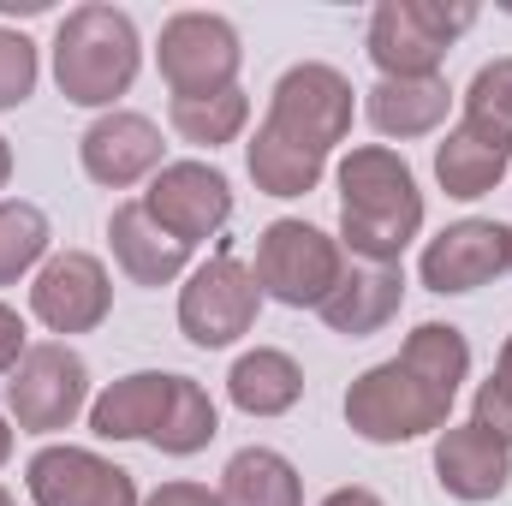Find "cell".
<instances>
[{"label":"cell","mask_w":512,"mask_h":506,"mask_svg":"<svg viewBox=\"0 0 512 506\" xmlns=\"http://www.w3.org/2000/svg\"><path fill=\"white\" fill-rule=\"evenodd\" d=\"M465 376H471L465 334L453 322H417L405 334L399 358L364 370L346 387V423H352V435H364L376 447L435 435V429H447Z\"/></svg>","instance_id":"obj_1"},{"label":"cell","mask_w":512,"mask_h":506,"mask_svg":"<svg viewBox=\"0 0 512 506\" xmlns=\"http://www.w3.org/2000/svg\"><path fill=\"white\" fill-rule=\"evenodd\" d=\"M423 233V191L399 149L358 143L340 161V245L358 262H399Z\"/></svg>","instance_id":"obj_2"},{"label":"cell","mask_w":512,"mask_h":506,"mask_svg":"<svg viewBox=\"0 0 512 506\" xmlns=\"http://www.w3.org/2000/svg\"><path fill=\"white\" fill-rule=\"evenodd\" d=\"M137 66H143V42H137V24L120 6L84 0L60 18V30H54V84H60L66 102L114 108L137 84Z\"/></svg>","instance_id":"obj_3"},{"label":"cell","mask_w":512,"mask_h":506,"mask_svg":"<svg viewBox=\"0 0 512 506\" xmlns=\"http://www.w3.org/2000/svg\"><path fill=\"white\" fill-rule=\"evenodd\" d=\"M471 24V0H382L370 12V60L382 78H441L447 48Z\"/></svg>","instance_id":"obj_4"},{"label":"cell","mask_w":512,"mask_h":506,"mask_svg":"<svg viewBox=\"0 0 512 506\" xmlns=\"http://www.w3.org/2000/svg\"><path fill=\"white\" fill-rule=\"evenodd\" d=\"M352 78L340 66H322V60H298L280 72L274 96H268V114H262V131L304 149V155H334V143H346L352 131Z\"/></svg>","instance_id":"obj_5"},{"label":"cell","mask_w":512,"mask_h":506,"mask_svg":"<svg viewBox=\"0 0 512 506\" xmlns=\"http://www.w3.org/2000/svg\"><path fill=\"white\" fill-rule=\"evenodd\" d=\"M346 262H352L346 245L310 221H268L256 233V286H262V298H274L286 310H322V298L340 286Z\"/></svg>","instance_id":"obj_6"},{"label":"cell","mask_w":512,"mask_h":506,"mask_svg":"<svg viewBox=\"0 0 512 506\" xmlns=\"http://www.w3.org/2000/svg\"><path fill=\"white\" fill-rule=\"evenodd\" d=\"M239 30L221 12H173L161 24L155 42V66L173 90V102H197V96H221L239 90Z\"/></svg>","instance_id":"obj_7"},{"label":"cell","mask_w":512,"mask_h":506,"mask_svg":"<svg viewBox=\"0 0 512 506\" xmlns=\"http://www.w3.org/2000/svg\"><path fill=\"white\" fill-rule=\"evenodd\" d=\"M256 310H262V286H256V268H245L233 251L209 256L203 268L185 274L179 286V334L203 352H221L233 346L239 334L256 328Z\"/></svg>","instance_id":"obj_8"},{"label":"cell","mask_w":512,"mask_h":506,"mask_svg":"<svg viewBox=\"0 0 512 506\" xmlns=\"http://www.w3.org/2000/svg\"><path fill=\"white\" fill-rule=\"evenodd\" d=\"M6 411L24 435L72 429L78 411H90V364L66 340H42L24 352V364L6 381Z\"/></svg>","instance_id":"obj_9"},{"label":"cell","mask_w":512,"mask_h":506,"mask_svg":"<svg viewBox=\"0 0 512 506\" xmlns=\"http://www.w3.org/2000/svg\"><path fill=\"white\" fill-rule=\"evenodd\" d=\"M114 310V280L102 256L90 251H60L48 256L30 280V316L48 334H96Z\"/></svg>","instance_id":"obj_10"},{"label":"cell","mask_w":512,"mask_h":506,"mask_svg":"<svg viewBox=\"0 0 512 506\" xmlns=\"http://www.w3.org/2000/svg\"><path fill=\"white\" fill-rule=\"evenodd\" d=\"M143 209L179 239V245H197V239H215L227 221H233V185L221 167L209 161H167L149 191H143Z\"/></svg>","instance_id":"obj_11"},{"label":"cell","mask_w":512,"mask_h":506,"mask_svg":"<svg viewBox=\"0 0 512 506\" xmlns=\"http://www.w3.org/2000/svg\"><path fill=\"white\" fill-rule=\"evenodd\" d=\"M24 489L36 506H143L126 465L90 447H42L24 465Z\"/></svg>","instance_id":"obj_12"},{"label":"cell","mask_w":512,"mask_h":506,"mask_svg":"<svg viewBox=\"0 0 512 506\" xmlns=\"http://www.w3.org/2000/svg\"><path fill=\"white\" fill-rule=\"evenodd\" d=\"M507 256H512V239L501 221H453L447 233H435L423 245L417 274H423L429 292L459 298V292H477L495 274H507Z\"/></svg>","instance_id":"obj_13"},{"label":"cell","mask_w":512,"mask_h":506,"mask_svg":"<svg viewBox=\"0 0 512 506\" xmlns=\"http://www.w3.org/2000/svg\"><path fill=\"white\" fill-rule=\"evenodd\" d=\"M161 126L149 120V114H131V108H114V114H102L96 126L78 137V161H84V173L96 179V185H108V191H126L137 179H155L167 161H161Z\"/></svg>","instance_id":"obj_14"},{"label":"cell","mask_w":512,"mask_h":506,"mask_svg":"<svg viewBox=\"0 0 512 506\" xmlns=\"http://www.w3.org/2000/svg\"><path fill=\"white\" fill-rule=\"evenodd\" d=\"M435 483L465 506L501 501L512 483V447L477 423H447L435 435Z\"/></svg>","instance_id":"obj_15"},{"label":"cell","mask_w":512,"mask_h":506,"mask_svg":"<svg viewBox=\"0 0 512 506\" xmlns=\"http://www.w3.org/2000/svg\"><path fill=\"white\" fill-rule=\"evenodd\" d=\"M399 304H405V274H399V262H346V274H340V286L322 298V322L334 328V334H346V340H370V334H382L387 322L399 316Z\"/></svg>","instance_id":"obj_16"},{"label":"cell","mask_w":512,"mask_h":506,"mask_svg":"<svg viewBox=\"0 0 512 506\" xmlns=\"http://www.w3.org/2000/svg\"><path fill=\"white\" fill-rule=\"evenodd\" d=\"M173 387L179 376L167 370H137V376L108 381L90 399V435L96 441H155L173 411Z\"/></svg>","instance_id":"obj_17"},{"label":"cell","mask_w":512,"mask_h":506,"mask_svg":"<svg viewBox=\"0 0 512 506\" xmlns=\"http://www.w3.org/2000/svg\"><path fill=\"white\" fill-rule=\"evenodd\" d=\"M108 245H114V262H120V274H126L131 286H173L185 274V262H191V245H179L143 209V197L137 203H120L108 215Z\"/></svg>","instance_id":"obj_18"},{"label":"cell","mask_w":512,"mask_h":506,"mask_svg":"<svg viewBox=\"0 0 512 506\" xmlns=\"http://www.w3.org/2000/svg\"><path fill=\"white\" fill-rule=\"evenodd\" d=\"M447 108H453L447 78H382V84L364 90V114H370V126L382 131V137H399V143H405V137H429V131H441Z\"/></svg>","instance_id":"obj_19"},{"label":"cell","mask_w":512,"mask_h":506,"mask_svg":"<svg viewBox=\"0 0 512 506\" xmlns=\"http://www.w3.org/2000/svg\"><path fill=\"white\" fill-rule=\"evenodd\" d=\"M227 399L245 411V417H286L298 399H304V370L274 352V346H256L245 352L233 370H227Z\"/></svg>","instance_id":"obj_20"},{"label":"cell","mask_w":512,"mask_h":506,"mask_svg":"<svg viewBox=\"0 0 512 506\" xmlns=\"http://www.w3.org/2000/svg\"><path fill=\"white\" fill-rule=\"evenodd\" d=\"M221 506H304V477L274 447H239L221 471Z\"/></svg>","instance_id":"obj_21"},{"label":"cell","mask_w":512,"mask_h":506,"mask_svg":"<svg viewBox=\"0 0 512 506\" xmlns=\"http://www.w3.org/2000/svg\"><path fill=\"white\" fill-rule=\"evenodd\" d=\"M507 161H512V155L489 149V143H477L471 131H459V126L435 143V179H441V191H447V197H459V203L489 197V191L507 179Z\"/></svg>","instance_id":"obj_22"},{"label":"cell","mask_w":512,"mask_h":506,"mask_svg":"<svg viewBox=\"0 0 512 506\" xmlns=\"http://www.w3.org/2000/svg\"><path fill=\"white\" fill-rule=\"evenodd\" d=\"M459 131H471L477 143L512 155V60L477 66V78L465 90V120H459Z\"/></svg>","instance_id":"obj_23"},{"label":"cell","mask_w":512,"mask_h":506,"mask_svg":"<svg viewBox=\"0 0 512 506\" xmlns=\"http://www.w3.org/2000/svg\"><path fill=\"white\" fill-rule=\"evenodd\" d=\"M215 435H221V411H215L209 387L191 381V376H179V387H173V411H167V423H161V435H155L149 447L167 453V459H191V453H203Z\"/></svg>","instance_id":"obj_24"},{"label":"cell","mask_w":512,"mask_h":506,"mask_svg":"<svg viewBox=\"0 0 512 506\" xmlns=\"http://www.w3.org/2000/svg\"><path fill=\"white\" fill-rule=\"evenodd\" d=\"M245 120H251V96L245 90H221V96H197V102H173L167 108V126L185 143H197V149L233 143L245 131Z\"/></svg>","instance_id":"obj_25"},{"label":"cell","mask_w":512,"mask_h":506,"mask_svg":"<svg viewBox=\"0 0 512 506\" xmlns=\"http://www.w3.org/2000/svg\"><path fill=\"white\" fill-rule=\"evenodd\" d=\"M48 239L54 233H48V215L36 203H24V197L0 203V286H12L30 268H42L48 262Z\"/></svg>","instance_id":"obj_26"},{"label":"cell","mask_w":512,"mask_h":506,"mask_svg":"<svg viewBox=\"0 0 512 506\" xmlns=\"http://www.w3.org/2000/svg\"><path fill=\"white\" fill-rule=\"evenodd\" d=\"M36 78H42L36 42L24 30H0V114L6 108H24L36 96Z\"/></svg>","instance_id":"obj_27"},{"label":"cell","mask_w":512,"mask_h":506,"mask_svg":"<svg viewBox=\"0 0 512 506\" xmlns=\"http://www.w3.org/2000/svg\"><path fill=\"white\" fill-rule=\"evenodd\" d=\"M471 423L489 429V435H501V441L512 447V334H507V346H501V358H495V376L477 387Z\"/></svg>","instance_id":"obj_28"},{"label":"cell","mask_w":512,"mask_h":506,"mask_svg":"<svg viewBox=\"0 0 512 506\" xmlns=\"http://www.w3.org/2000/svg\"><path fill=\"white\" fill-rule=\"evenodd\" d=\"M24 352H30V328L12 304H0V376H12L24 364Z\"/></svg>","instance_id":"obj_29"},{"label":"cell","mask_w":512,"mask_h":506,"mask_svg":"<svg viewBox=\"0 0 512 506\" xmlns=\"http://www.w3.org/2000/svg\"><path fill=\"white\" fill-rule=\"evenodd\" d=\"M143 506H221V495L203 483H161L155 495H143Z\"/></svg>","instance_id":"obj_30"},{"label":"cell","mask_w":512,"mask_h":506,"mask_svg":"<svg viewBox=\"0 0 512 506\" xmlns=\"http://www.w3.org/2000/svg\"><path fill=\"white\" fill-rule=\"evenodd\" d=\"M322 506H387V501L382 495H370V489H334Z\"/></svg>","instance_id":"obj_31"},{"label":"cell","mask_w":512,"mask_h":506,"mask_svg":"<svg viewBox=\"0 0 512 506\" xmlns=\"http://www.w3.org/2000/svg\"><path fill=\"white\" fill-rule=\"evenodd\" d=\"M48 12V0H0V18H36Z\"/></svg>","instance_id":"obj_32"},{"label":"cell","mask_w":512,"mask_h":506,"mask_svg":"<svg viewBox=\"0 0 512 506\" xmlns=\"http://www.w3.org/2000/svg\"><path fill=\"white\" fill-rule=\"evenodd\" d=\"M6 179H12V149H6V137H0V191H6Z\"/></svg>","instance_id":"obj_33"},{"label":"cell","mask_w":512,"mask_h":506,"mask_svg":"<svg viewBox=\"0 0 512 506\" xmlns=\"http://www.w3.org/2000/svg\"><path fill=\"white\" fill-rule=\"evenodd\" d=\"M6 459H12V429L0 423V465H6Z\"/></svg>","instance_id":"obj_34"},{"label":"cell","mask_w":512,"mask_h":506,"mask_svg":"<svg viewBox=\"0 0 512 506\" xmlns=\"http://www.w3.org/2000/svg\"><path fill=\"white\" fill-rule=\"evenodd\" d=\"M0 506H18V501H12V489H0Z\"/></svg>","instance_id":"obj_35"},{"label":"cell","mask_w":512,"mask_h":506,"mask_svg":"<svg viewBox=\"0 0 512 506\" xmlns=\"http://www.w3.org/2000/svg\"><path fill=\"white\" fill-rule=\"evenodd\" d=\"M507 239H512V227H507ZM507 268H512V256H507Z\"/></svg>","instance_id":"obj_36"}]
</instances>
